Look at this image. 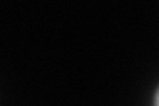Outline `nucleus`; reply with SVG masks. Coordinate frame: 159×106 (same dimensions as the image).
<instances>
[{
	"mask_svg": "<svg viewBox=\"0 0 159 106\" xmlns=\"http://www.w3.org/2000/svg\"><path fill=\"white\" fill-rule=\"evenodd\" d=\"M154 106H159V88H158V90H157L155 99H154Z\"/></svg>",
	"mask_w": 159,
	"mask_h": 106,
	"instance_id": "f257e3e1",
	"label": "nucleus"
}]
</instances>
